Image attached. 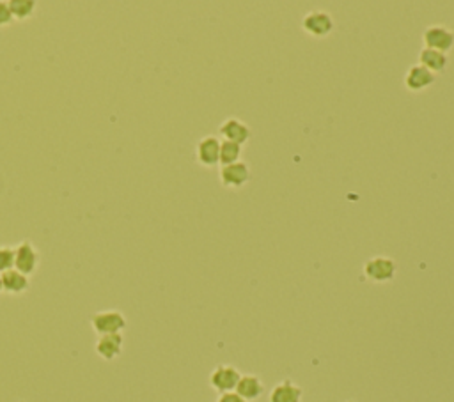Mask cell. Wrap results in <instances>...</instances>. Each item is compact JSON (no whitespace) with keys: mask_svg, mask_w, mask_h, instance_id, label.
<instances>
[{"mask_svg":"<svg viewBox=\"0 0 454 402\" xmlns=\"http://www.w3.org/2000/svg\"><path fill=\"white\" fill-rule=\"evenodd\" d=\"M396 261L386 255H376L364 264V276L373 284H386L396 276Z\"/></svg>","mask_w":454,"mask_h":402,"instance_id":"6da1fadb","label":"cell"},{"mask_svg":"<svg viewBox=\"0 0 454 402\" xmlns=\"http://www.w3.org/2000/svg\"><path fill=\"white\" fill-rule=\"evenodd\" d=\"M334 27L335 22L330 13L321 11V9H314V11L307 13L301 18V29H304V32H307L313 37H318V39L330 36L334 32Z\"/></svg>","mask_w":454,"mask_h":402,"instance_id":"7a4b0ae2","label":"cell"},{"mask_svg":"<svg viewBox=\"0 0 454 402\" xmlns=\"http://www.w3.org/2000/svg\"><path fill=\"white\" fill-rule=\"evenodd\" d=\"M128 321L124 317L123 312L119 310H103L96 312L91 317V327L96 334L102 337V335H112V334H121V331L126 328Z\"/></svg>","mask_w":454,"mask_h":402,"instance_id":"3957f363","label":"cell"},{"mask_svg":"<svg viewBox=\"0 0 454 402\" xmlns=\"http://www.w3.org/2000/svg\"><path fill=\"white\" fill-rule=\"evenodd\" d=\"M218 179L224 188L240 190L251 181V167L245 162H237L231 165H222L218 172Z\"/></svg>","mask_w":454,"mask_h":402,"instance_id":"277c9868","label":"cell"},{"mask_svg":"<svg viewBox=\"0 0 454 402\" xmlns=\"http://www.w3.org/2000/svg\"><path fill=\"white\" fill-rule=\"evenodd\" d=\"M241 374L237 367L233 365H217L210 374V384L213 390H217L218 394H225V391H234L238 381H240Z\"/></svg>","mask_w":454,"mask_h":402,"instance_id":"5b68a950","label":"cell"},{"mask_svg":"<svg viewBox=\"0 0 454 402\" xmlns=\"http://www.w3.org/2000/svg\"><path fill=\"white\" fill-rule=\"evenodd\" d=\"M422 41H424V48L447 54L454 47V32L443 25H431L422 34Z\"/></svg>","mask_w":454,"mask_h":402,"instance_id":"8992f818","label":"cell"},{"mask_svg":"<svg viewBox=\"0 0 454 402\" xmlns=\"http://www.w3.org/2000/svg\"><path fill=\"white\" fill-rule=\"evenodd\" d=\"M37 264H40V254L34 245L30 241H22L15 248V269L30 276L37 269Z\"/></svg>","mask_w":454,"mask_h":402,"instance_id":"52a82bcc","label":"cell"},{"mask_svg":"<svg viewBox=\"0 0 454 402\" xmlns=\"http://www.w3.org/2000/svg\"><path fill=\"white\" fill-rule=\"evenodd\" d=\"M196 156L203 167L210 169L220 164V138L215 135H206L201 138L196 149Z\"/></svg>","mask_w":454,"mask_h":402,"instance_id":"ba28073f","label":"cell"},{"mask_svg":"<svg viewBox=\"0 0 454 402\" xmlns=\"http://www.w3.org/2000/svg\"><path fill=\"white\" fill-rule=\"evenodd\" d=\"M435 84V75L421 64H414L408 68L405 75V87L410 92H421Z\"/></svg>","mask_w":454,"mask_h":402,"instance_id":"9c48e42d","label":"cell"},{"mask_svg":"<svg viewBox=\"0 0 454 402\" xmlns=\"http://www.w3.org/2000/svg\"><path fill=\"white\" fill-rule=\"evenodd\" d=\"M220 135L224 137V140L234 142V144H247L252 137V130L244 123L241 119L237 117H229L220 124Z\"/></svg>","mask_w":454,"mask_h":402,"instance_id":"30bf717a","label":"cell"},{"mask_svg":"<svg viewBox=\"0 0 454 402\" xmlns=\"http://www.w3.org/2000/svg\"><path fill=\"white\" fill-rule=\"evenodd\" d=\"M123 335L121 334H112V335H102V337L96 341V353L98 356H102L103 360L110 362V360H116L117 356L123 353Z\"/></svg>","mask_w":454,"mask_h":402,"instance_id":"8fae6325","label":"cell"},{"mask_svg":"<svg viewBox=\"0 0 454 402\" xmlns=\"http://www.w3.org/2000/svg\"><path fill=\"white\" fill-rule=\"evenodd\" d=\"M304 390L294 381L284 379L270 391V402H300Z\"/></svg>","mask_w":454,"mask_h":402,"instance_id":"7c38bea8","label":"cell"},{"mask_svg":"<svg viewBox=\"0 0 454 402\" xmlns=\"http://www.w3.org/2000/svg\"><path fill=\"white\" fill-rule=\"evenodd\" d=\"M234 391L247 402H252L261 397L263 391H265V383L256 374H245V376L240 377Z\"/></svg>","mask_w":454,"mask_h":402,"instance_id":"4fadbf2b","label":"cell"},{"mask_svg":"<svg viewBox=\"0 0 454 402\" xmlns=\"http://www.w3.org/2000/svg\"><path fill=\"white\" fill-rule=\"evenodd\" d=\"M419 64L424 66L433 75H436V73H442L443 69L447 68V64H449V55L438 50H431V48H422V50L419 51Z\"/></svg>","mask_w":454,"mask_h":402,"instance_id":"5bb4252c","label":"cell"},{"mask_svg":"<svg viewBox=\"0 0 454 402\" xmlns=\"http://www.w3.org/2000/svg\"><path fill=\"white\" fill-rule=\"evenodd\" d=\"M30 282L29 276L23 275V273L16 272L15 268L9 269V272L2 273V289L8 294H23L27 289H29Z\"/></svg>","mask_w":454,"mask_h":402,"instance_id":"9a60e30c","label":"cell"},{"mask_svg":"<svg viewBox=\"0 0 454 402\" xmlns=\"http://www.w3.org/2000/svg\"><path fill=\"white\" fill-rule=\"evenodd\" d=\"M241 151H244V145L234 144V142L229 140H222L220 142V164L222 165H231L237 164V162H241Z\"/></svg>","mask_w":454,"mask_h":402,"instance_id":"2e32d148","label":"cell"},{"mask_svg":"<svg viewBox=\"0 0 454 402\" xmlns=\"http://www.w3.org/2000/svg\"><path fill=\"white\" fill-rule=\"evenodd\" d=\"M8 4L13 20H27L36 11V2L34 0H9Z\"/></svg>","mask_w":454,"mask_h":402,"instance_id":"e0dca14e","label":"cell"},{"mask_svg":"<svg viewBox=\"0 0 454 402\" xmlns=\"http://www.w3.org/2000/svg\"><path fill=\"white\" fill-rule=\"evenodd\" d=\"M15 268V248L0 247V275Z\"/></svg>","mask_w":454,"mask_h":402,"instance_id":"ac0fdd59","label":"cell"},{"mask_svg":"<svg viewBox=\"0 0 454 402\" xmlns=\"http://www.w3.org/2000/svg\"><path fill=\"white\" fill-rule=\"evenodd\" d=\"M11 22H13V15L11 11H9V4L8 2H2V0H0V27L9 25Z\"/></svg>","mask_w":454,"mask_h":402,"instance_id":"d6986e66","label":"cell"},{"mask_svg":"<svg viewBox=\"0 0 454 402\" xmlns=\"http://www.w3.org/2000/svg\"><path fill=\"white\" fill-rule=\"evenodd\" d=\"M217 402H247L244 397L237 394V391H225V394H220Z\"/></svg>","mask_w":454,"mask_h":402,"instance_id":"ffe728a7","label":"cell"},{"mask_svg":"<svg viewBox=\"0 0 454 402\" xmlns=\"http://www.w3.org/2000/svg\"><path fill=\"white\" fill-rule=\"evenodd\" d=\"M0 293H4V289H2V275H0Z\"/></svg>","mask_w":454,"mask_h":402,"instance_id":"44dd1931","label":"cell"},{"mask_svg":"<svg viewBox=\"0 0 454 402\" xmlns=\"http://www.w3.org/2000/svg\"><path fill=\"white\" fill-rule=\"evenodd\" d=\"M346 402H355V401H346Z\"/></svg>","mask_w":454,"mask_h":402,"instance_id":"7402d4cb","label":"cell"},{"mask_svg":"<svg viewBox=\"0 0 454 402\" xmlns=\"http://www.w3.org/2000/svg\"><path fill=\"white\" fill-rule=\"evenodd\" d=\"M20 402H23V401H20Z\"/></svg>","mask_w":454,"mask_h":402,"instance_id":"603a6c76","label":"cell"}]
</instances>
